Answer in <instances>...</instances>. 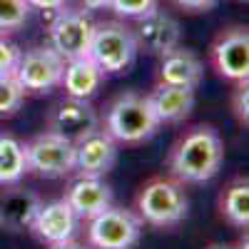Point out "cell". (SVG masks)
<instances>
[{
    "instance_id": "cell-1",
    "label": "cell",
    "mask_w": 249,
    "mask_h": 249,
    "mask_svg": "<svg viewBox=\"0 0 249 249\" xmlns=\"http://www.w3.org/2000/svg\"><path fill=\"white\" fill-rule=\"evenodd\" d=\"M224 160V144L212 124H195L172 147L170 172L177 182H207L212 179Z\"/></svg>"
},
{
    "instance_id": "cell-2",
    "label": "cell",
    "mask_w": 249,
    "mask_h": 249,
    "mask_svg": "<svg viewBox=\"0 0 249 249\" xmlns=\"http://www.w3.org/2000/svg\"><path fill=\"white\" fill-rule=\"evenodd\" d=\"M160 124L162 122L152 112L147 97L137 92H124L110 105L105 130L115 142L140 144L144 140H150L160 130Z\"/></svg>"
},
{
    "instance_id": "cell-5",
    "label": "cell",
    "mask_w": 249,
    "mask_h": 249,
    "mask_svg": "<svg viewBox=\"0 0 249 249\" xmlns=\"http://www.w3.org/2000/svg\"><path fill=\"white\" fill-rule=\"evenodd\" d=\"M142 234V219L124 207H107L90 219V244L95 249H132Z\"/></svg>"
},
{
    "instance_id": "cell-20",
    "label": "cell",
    "mask_w": 249,
    "mask_h": 249,
    "mask_svg": "<svg viewBox=\"0 0 249 249\" xmlns=\"http://www.w3.org/2000/svg\"><path fill=\"white\" fill-rule=\"evenodd\" d=\"M222 214L230 219L234 227H244L249 224V182L244 177L234 179L227 192L222 195Z\"/></svg>"
},
{
    "instance_id": "cell-23",
    "label": "cell",
    "mask_w": 249,
    "mask_h": 249,
    "mask_svg": "<svg viewBox=\"0 0 249 249\" xmlns=\"http://www.w3.org/2000/svg\"><path fill=\"white\" fill-rule=\"evenodd\" d=\"M160 0H110V5L120 18H142L157 8Z\"/></svg>"
},
{
    "instance_id": "cell-28",
    "label": "cell",
    "mask_w": 249,
    "mask_h": 249,
    "mask_svg": "<svg viewBox=\"0 0 249 249\" xmlns=\"http://www.w3.org/2000/svg\"><path fill=\"white\" fill-rule=\"evenodd\" d=\"M80 5L85 10H100V8H107L110 0H80Z\"/></svg>"
},
{
    "instance_id": "cell-18",
    "label": "cell",
    "mask_w": 249,
    "mask_h": 249,
    "mask_svg": "<svg viewBox=\"0 0 249 249\" xmlns=\"http://www.w3.org/2000/svg\"><path fill=\"white\" fill-rule=\"evenodd\" d=\"M102 72L90 55L85 57H75V60H68L65 62V70H62V82L60 85L65 88L68 97H80V100H90L100 82H102Z\"/></svg>"
},
{
    "instance_id": "cell-14",
    "label": "cell",
    "mask_w": 249,
    "mask_h": 249,
    "mask_svg": "<svg viewBox=\"0 0 249 249\" xmlns=\"http://www.w3.org/2000/svg\"><path fill=\"white\" fill-rule=\"evenodd\" d=\"M65 202L72 207L77 219H92L112 204V187L102 182V177H82L70 184Z\"/></svg>"
},
{
    "instance_id": "cell-12",
    "label": "cell",
    "mask_w": 249,
    "mask_h": 249,
    "mask_svg": "<svg viewBox=\"0 0 249 249\" xmlns=\"http://www.w3.org/2000/svg\"><path fill=\"white\" fill-rule=\"evenodd\" d=\"M97 127H100V120L95 107L88 100H80V97H68L57 102L48 117V132L68 137L72 142H77L80 137H85Z\"/></svg>"
},
{
    "instance_id": "cell-8",
    "label": "cell",
    "mask_w": 249,
    "mask_h": 249,
    "mask_svg": "<svg viewBox=\"0 0 249 249\" xmlns=\"http://www.w3.org/2000/svg\"><path fill=\"white\" fill-rule=\"evenodd\" d=\"M62 70H65V60L50 45H40L20 55L15 77L25 92H48L62 82Z\"/></svg>"
},
{
    "instance_id": "cell-27",
    "label": "cell",
    "mask_w": 249,
    "mask_h": 249,
    "mask_svg": "<svg viewBox=\"0 0 249 249\" xmlns=\"http://www.w3.org/2000/svg\"><path fill=\"white\" fill-rule=\"evenodd\" d=\"M25 3L30 5V8H37V10H62L65 8V3L68 0H25Z\"/></svg>"
},
{
    "instance_id": "cell-7",
    "label": "cell",
    "mask_w": 249,
    "mask_h": 249,
    "mask_svg": "<svg viewBox=\"0 0 249 249\" xmlns=\"http://www.w3.org/2000/svg\"><path fill=\"white\" fill-rule=\"evenodd\" d=\"M95 33V20L88 10H57L50 23V48L62 60L85 57Z\"/></svg>"
},
{
    "instance_id": "cell-11",
    "label": "cell",
    "mask_w": 249,
    "mask_h": 249,
    "mask_svg": "<svg viewBox=\"0 0 249 249\" xmlns=\"http://www.w3.org/2000/svg\"><path fill=\"white\" fill-rule=\"evenodd\" d=\"M117 162V142L107 130H92L75 142V170L82 177H102Z\"/></svg>"
},
{
    "instance_id": "cell-9",
    "label": "cell",
    "mask_w": 249,
    "mask_h": 249,
    "mask_svg": "<svg viewBox=\"0 0 249 249\" xmlns=\"http://www.w3.org/2000/svg\"><path fill=\"white\" fill-rule=\"evenodd\" d=\"M135 20H137V25L132 28V33L137 40V48H142L144 53L162 57L179 45L182 30H179V23L170 13L155 8L147 15L135 18Z\"/></svg>"
},
{
    "instance_id": "cell-22",
    "label": "cell",
    "mask_w": 249,
    "mask_h": 249,
    "mask_svg": "<svg viewBox=\"0 0 249 249\" xmlns=\"http://www.w3.org/2000/svg\"><path fill=\"white\" fill-rule=\"evenodd\" d=\"M30 5L25 0H0V33H15L28 23Z\"/></svg>"
},
{
    "instance_id": "cell-10",
    "label": "cell",
    "mask_w": 249,
    "mask_h": 249,
    "mask_svg": "<svg viewBox=\"0 0 249 249\" xmlns=\"http://www.w3.org/2000/svg\"><path fill=\"white\" fill-rule=\"evenodd\" d=\"M212 65L227 80L239 82L249 77V33L247 28H230L214 40Z\"/></svg>"
},
{
    "instance_id": "cell-3",
    "label": "cell",
    "mask_w": 249,
    "mask_h": 249,
    "mask_svg": "<svg viewBox=\"0 0 249 249\" xmlns=\"http://www.w3.org/2000/svg\"><path fill=\"white\" fill-rule=\"evenodd\" d=\"M137 40L130 25L120 20H107V23H95V33L90 40L88 55L105 75L127 72L137 57Z\"/></svg>"
},
{
    "instance_id": "cell-17",
    "label": "cell",
    "mask_w": 249,
    "mask_h": 249,
    "mask_svg": "<svg viewBox=\"0 0 249 249\" xmlns=\"http://www.w3.org/2000/svg\"><path fill=\"white\" fill-rule=\"evenodd\" d=\"M40 197L30 190H15L5 192L0 197V227H5L10 232H23L30 230V224L40 210Z\"/></svg>"
},
{
    "instance_id": "cell-19",
    "label": "cell",
    "mask_w": 249,
    "mask_h": 249,
    "mask_svg": "<svg viewBox=\"0 0 249 249\" xmlns=\"http://www.w3.org/2000/svg\"><path fill=\"white\" fill-rule=\"evenodd\" d=\"M28 175V152L25 142L10 135H0V184H18Z\"/></svg>"
},
{
    "instance_id": "cell-25",
    "label": "cell",
    "mask_w": 249,
    "mask_h": 249,
    "mask_svg": "<svg viewBox=\"0 0 249 249\" xmlns=\"http://www.w3.org/2000/svg\"><path fill=\"white\" fill-rule=\"evenodd\" d=\"M232 110H234V115L242 124L249 122V88H247V80L237 82V90L232 95Z\"/></svg>"
},
{
    "instance_id": "cell-6",
    "label": "cell",
    "mask_w": 249,
    "mask_h": 249,
    "mask_svg": "<svg viewBox=\"0 0 249 249\" xmlns=\"http://www.w3.org/2000/svg\"><path fill=\"white\" fill-rule=\"evenodd\" d=\"M28 152V172L57 179L68 177L75 170V142L68 137H60L55 132H43L33 142L25 144Z\"/></svg>"
},
{
    "instance_id": "cell-26",
    "label": "cell",
    "mask_w": 249,
    "mask_h": 249,
    "mask_svg": "<svg viewBox=\"0 0 249 249\" xmlns=\"http://www.w3.org/2000/svg\"><path fill=\"white\" fill-rule=\"evenodd\" d=\"M175 5H179L182 10H190V13H207L212 10L219 0H172Z\"/></svg>"
},
{
    "instance_id": "cell-13",
    "label": "cell",
    "mask_w": 249,
    "mask_h": 249,
    "mask_svg": "<svg viewBox=\"0 0 249 249\" xmlns=\"http://www.w3.org/2000/svg\"><path fill=\"white\" fill-rule=\"evenodd\" d=\"M77 214L65 199H55L48 204H40V210L30 224V232L43 244H62L75 237L77 232Z\"/></svg>"
},
{
    "instance_id": "cell-29",
    "label": "cell",
    "mask_w": 249,
    "mask_h": 249,
    "mask_svg": "<svg viewBox=\"0 0 249 249\" xmlns=\"http://www.w3.org/2000/svg\"><path fill=\"white\" fill-rule=\"evenodd\" d=\"M53 249H88V247L75 242V239H68V242H62V244H53Z\"/></svg>"
},
{
    "instance_id": "cell-30",
    "label": "cell",
    "mask_w": 249,
    "mask_h": 249,
    "mask_svg": "<svg viewBox=\"0 0 249 249\" xmlns=\"http://www.w3.org/2000/svg\"><path fill=\"white\" fill-rule=\"evenodd\" d=\"M207 249H242V247H232V244H210Z\"/></svg>"
},
{
    "instance_id": "cell-16",
    "label": "cell",
    "mask_w": 249,
    "mask_h": 249,
    "mask_svg": "<svg viewBox=\"0 0 249 249\" xmlns=\"http://www.w3.org/2000/svg\"><path fill=\"white\" fill-rule=\"evenodd\" d=\"M150 107L160 122H182L195 110V88H177V85H162L147 95Z\"/></svg>"
},
{
    "instance_id": "cell-24",
    "label": "cell",
    "mask_w": 249,
    "mask_h": 249,
    "mask_svg": "<svg viewBox=\"0 0 249 249\" xmlns=\"http://www.w3.org/2000/svg\"><path fill=\"white\" fill-rule=\"evenodd\" d=\"M20 55H23V53H20V48L0 35V75H13L15 68H18Z\"/></svg>"
},
{
    "instance_id": "cell-15",
    "label": "cell",
    "mask_w": 249,
    "mask_h": 249,
    "mask_svg": "<svg viewBox=\"0 0 249 249\" xmlns=\"http://www.w3.org/2000/svg\"><path fill=\"white\" fill-rule=\"evenodd\" d=\"M204 75L202 60L187 48H175L167 55H162L160 65V82L162 85H177V88H197Z\"/></svg>"
},
{
    "instance_id": "cell-4",
    "label": "cell",
    "mask_w": 249,
    "mask_h": 249,
    "mask_svg": "<svg viewBox=\"0 0 249 249\" xmlns=\"http://www.w3.org/2000/svg\"><path fill=\"white\" fill-rule=\"evenodd\" d=\"M187 195L182 190V184L175 179H164L157 177L152 182H147L137 195V212L140 219L147 222L152 227H175L187 217Z\"/></svg>"
},
{
    "instance_id": "cell-21",
    "label": "cell",
    "mask_w": 249,
    "mask_h": 249,
    "mask_svg": "<svg viewBox=\"0 0 249 249\" xmlns=\"http://www.w3.org/2000/svg\"><path fill=\"white\" fill-rule=\"evenodd\" d=\"M25 100V90L13 75H0V117L15 115Z\"/></svg>"
}]
</instances>
